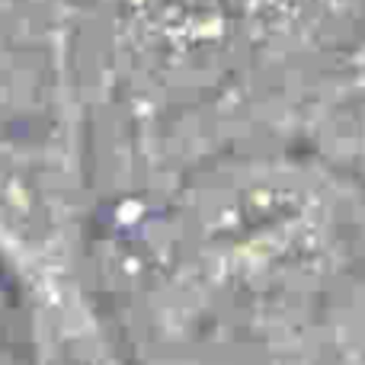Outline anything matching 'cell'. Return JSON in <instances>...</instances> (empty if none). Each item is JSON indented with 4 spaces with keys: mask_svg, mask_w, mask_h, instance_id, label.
Here are the masks:
<instances>
[{
    "mask_svg": "<svg viewBox=\"0 0 365 365\" xmlns=\"http://www.w3.org/2000/svg\"><path fill=\"white\" fill-rule=\"evenodd\" d=\"M0 259L64 356L90 359L100 353L71 186L51 160L10 145H0Z\"/></svg>",
    "mask_w": 365,
    "mask_h": 365,
    "instance_id": "cell-1",
    "label": "cell"
},
{
    "mask_svg": "<svg viewBox=\"0 0 365 365\" xmlns=\"http://www.w3.org/2000/svg\"><path fill=\"white\" fill-rule=\"evenodd\" d=\"M164 23L180 29H205L225 19L231 0H145Z\"/></svg>",
    "mask_w": 365,
    "mask_h": 365,
    "instance_id": "cell-2",
    "label": "cell"
},
{
    "mask_svg": "<svg viewBox=\"0 0 365 365\" xmlns=\"http://www.w3.org/2000/svg\"><path fill=\"white\" fill-rule=\"evenodd\" d=\"M0 365H10V346H6V324H4V304H0Z\"/></svg>",
    "mask_w": 365,
    "mask_h": 365,
    "instance_id": "cell-3",
    "label": "cell"
},
{
    "mask_svg": "<svg viewBox=\"0 0 365 365\" xmlns=\"http://www.w3.org/2000/svg\"><path fill=\"white\" fill-rule=\"evenodd\" d=\"M263 4H285V0H263Z\"/></svg>",
    "mask_w": 365,
    "mask_h": 365,
    "instance_id": "cell-4",
    "label": "cell"
}]
</instances>
